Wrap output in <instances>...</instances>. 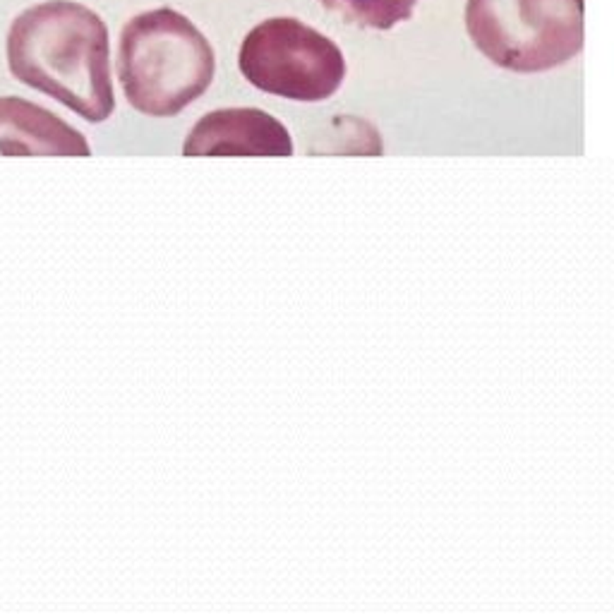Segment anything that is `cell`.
<instances>
[{"label": "cell", "mask_w": 614, "mask_h": 614, "mask_svg": "<svg viewBox=\"0 0 614 614\" xmlns=\"http://www.w3.org/2000/svg\"><path fill=\"white\" fill-rule=\"evenodd\" d=\"M8 67L15 80L84 120L104 123L113 116L109 29L80 3L48 0L25 10L8 32Z\"/></svg>", "instance_id": "cell-1"}, {"label": "cell", "mask_w": 614, "mask_h": 614, "mask_svg": "<svg viewBox=\"0 0 614 614\" xmlns=\"http://www.w3.org/2000/svg\"><path fill=\"white\" fill-rule=\"evenodd\" d=\"M214 48L193 22L171 8L127 22L118 41V80L127 104L151 118H171L209 89Z\"/></svg>", "instance_id": "cell-2"}, {"label": "cell", "mask_w": 614, "mask_h": 614, "mask_svg": "<svg viewBox=\"0 0 614 614\" xmlns=\"http://www.w3.org/2000/svg\"><path fill=\"white\" fill-rule=\"evenodd\" d=\"M585 0H468L466 29L475 48L511 72H547L583 50Z\"/></svg>", "instance_id": "cell-3"}, {"label": "cell", "mask_w": 614, "mask_h": 614, "mask_svg": "<svg viewBox=\"0 0 614 614\" xmlns=\"http://www.w3.org/2000/svg\"><path fill=\"white\" fill-rule=\"evenodd\" d=\"M238 65L259 92L302 104L334 97L346 80L341 48L293 17L259 22L240 46Z\"/></svg>", "instance_id": "cell-4"}, {"label": "cell", "mask_w": 614, "mask_h": 614, "mask_svg": "<svg viewBox=\"0 0 614 614\" xmlns=\"http://www.w3.org/2000/svg\"><path fill=\"white\" fill-rule=\"evenodd\" d=\"M293 139L279 118L259 109H221L195 123L183 156H291Z\"/></svg>", "instance_id": "cell-5"}, {"label": "cell", "mask_w": 614, "mask_h": 614, "mask_svg": "<svg viewBox=\"0 0 614 614\" xmlns=\"http://www.w3.org/2000/svg\"><path fill=\"white\" fill-rule=\"evenodd\" d=\"M80 130L43 106L20 97H0V156H89Z\"/></svg>", "instance_id": "cell-6"}, {"label": "cell", "mask_w": 614, "mask_h": 614, "mask_svg": "<svg viewBox=\"0 0 614 614\" xmlns=\"http://www.w3.org/2000/svg\"><path fill=\"white\" fill-rule=\"evenodd\" d=\"M326 10L365 29H391L410 20L418 0H319Z\"/></svg>", "instance_id": "cell-7"}]
</instances>
